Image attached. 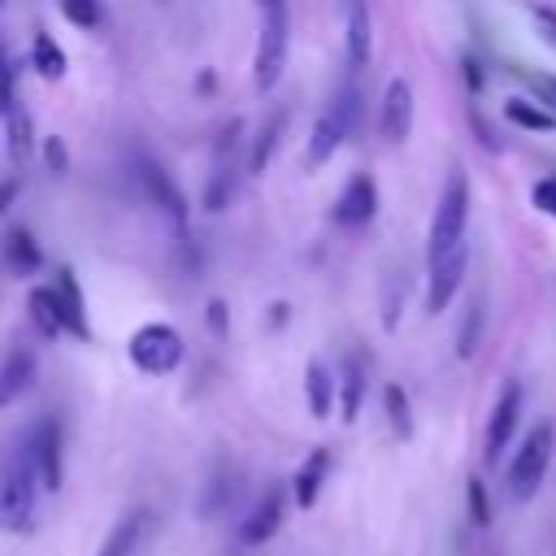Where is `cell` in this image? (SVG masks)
Listing matches in <instances>:
<instances>
[{
    "instance_id": "6da1fadb",
    "label": "cell",
    "mask_w": 556,
    "mask_h": 556,
    "mask_svg": "<svg viewBox=\"0 0 556 556\" xmlns=\"http://www.w3.org/2000/svg\"><path fill=\"white\" fill-rule=\"evenodd\" d=\"M465 222H469V182H465L460 169H452V178L439 195V208L430 217V239H426V261L430 265L465 243Z\"/></svg>"
},
{
    "instance_id": "7a4b0ae2",
    "label": "cell",
    "mask_w": 556,
    "mask_h": 556,
    "mask_svg": "<svg viewBox=\"0 0 556 556\" xmlns=\"http://www.w3.org/2000/svg\"><path fill=\"white\" fill-rule=\"evenodd\" d=\"M552 443H556L552 426H547V421H539V426L521 439L517 456L508 460L504 482H508V495H513L517 504H526V500H534V495H539V486H543V478H547V465H552Z\"/></svg>"
},
{
    "instance_id": "3957f363",
    "label": "cell",
    "mask_w": 556,
    "mask_h": 556,
    "mask_svg": "<svg viewBox=\"0 0 556 556\" xmlns=\"http://www.w3.org/2000/svg\"><path fill=\"white\" fill-rule=\"evenodd\" d=\"M35 456L30 447L9 456L4 473H0V526L4 530H30V517H35Z\"/></svg>"
},
{
    "instance_id": "277c9868",
    "label": "cell",
    "mask_w": 556,
    "mask_h": 556,
    "mask_svg": "<svg viewBox=\"0 0 556 556\" xmlns=\"http://www.w3.org/2000/svg\"><path fill=\"white\" fill-rule=\"evenodd\" d=\"M352 126H356V91H352V87H343V91L321 109V117L313 122V135H308V152H304V161H308V165H326V161L343 148V139L352 135Z\"/></svg>"
},
{
    "instance_id": "5b68a950",
    "label": "cell",
    "mask_w": 556,
    "mask_h": 556,
    "mask_svg": "<svg viewBox=\"0 0 556 556\" xmlns=\"http://www.w3.org/2000/svg\"><path fill=\"white\" fill-rule=\"evenodd\" d=\"M287 65V4L261 13V39H256V61H252V83L256 91H274Z\"/></svg>"
},
{
    "instance_id": "8992f818",
    "label": "cell",
    "mask_w": 556,
    "mask_h": 556,
    "mask_svg": "<svg viewBox=\"0 0 556 556\" xmlns=\"http://www.w3.org/2000/svg\"><path fill=\"white\" fill-rule=\"evenodd\" d=\"M130 361L143 369V374H174L182 365V339L178 330L152 321V326H139L130 334Z\"/></svg>"
},
{
    "instance_id": "52a82bcc",
    "label": "cell",
    "mask_w": 556,
    "mask_h": 556,
    "mask_svg": "<svg viewBox=\"0 0 556 556\" xmlns=\"http://www.w3.org/2000/svg\"><path fill=\"white\" fill-rule=\"evenodd\" d=\"M135 174H139L143 195H148L161 213H169V217H174V226L182 230V226H187V200H182L178 182H174V178H169L152 156H135Z\"/></svg>"
},
{
    "instance_id": "ba28073f",
    "label": "cell",
    "mask_w": 556,
    "mask_h": 556,
    "mask_svg": "<svg viewBox=\"0 0 556 556\" xmlns=\"http://www.w3.org/2000/svg\"><path fill=\"white\" fill-rule=\"evenodd\" d=\"M517 421H521V387L517 382H504L500 395H495L491 421H486V465H500L508 439L517 434Z\"/></svg>"
},
{
    "instance_id": "9c48e42d",
    "label": "cell",
    "mask_w": 556,
    "mask_h": 556,
    "mask_svg": "<svg viewBox=\"0 0 556 556\" xmlns=\"http://www.w3.org/2000/svg\"><path fill=\"white\" fill-rule=\"evenodd\" d=\"M378 130L387 143H404L413 130V87L404 78H391L382 91V109H378Z\"/></svg>"
},
{
    "instance_id": "30bf717a",
    "label": "cell",
    "mask_w": 556,
    "mask_h": 556,
    "mask_svg": "<svg viewBox=\"0 0 556 556\" xmlns=\"http://www.w3.org/2000/svg\"><path fill=\"white\" fill-rule=\"evenodd\" d=\"M465 265H469L465 243H460L456 252H447L443 261H434V265H430V282H426V313H443V308L452 304V295L460 291Z\"/></svg>"
},
{
    "instance_id": "8fae6325",
    "label": "cell",
    "mask_w": 556,
    "mask_h": 556,
    "mask_svg": "<svg viewBox=\"0 0 556 556\" xmlns=\"http://www.w3.org/2000/svg\"><path fill=\"white\" fill-rule=\"evenodd\" d=\"M374 213H378V187H374V178L369 174L348 178V187L334 200V222L339 226H365Z\"/></svg>"
},
{
    "instance_id": "7c38bea8",
    "label": "cell",
    "mask_w": 556,
    "mask_h": 556,
    "mask_svg": "<svg viewBox=\"0 0 556 556\" xmlns=\"http://www.w3.org/2000/svg\"><path fill=\"white\" fill-rule=\"evenodd\" d=\"M30 456H35V469H39V482L48 491L61 486V421L56 417H43L39 430L30 434Z\"/></svg>"
},
{
    "instance_id": "4fadbf2b",
    "label": "cell",
    "mask_w": 556,
    "mask_h": 556,
    "mask_svg": "<svg viewBox=\"0 0 556 556\" xmlns=\"http://www.w3.org/2000/svg\"><path fill=\"white\" fill-rule=\"evenodd\" d=\"M282 508H287L282 486H269V491L261 495V504H256V508L243 517V526H239L243 543H265V539H274L278 526H282Z\"/></svg>"
},
{
    "instance_id": "5bb4252c",
    "label": "cell",
    "mask_w": 556,
    "mask_h": 556,
    "mask_svg": "<svg viewBox=\"0 0 556 556\" xmlns=\"http://www.w3.org/2000/svg\"><path fill=\"white\" fill-rule=\"evenodd\" d=\"M52 291H56V308H61L65 330H70V334H78V339H87V334H91V321H87V300H83L78 278H74L70 269H61V274H56V282H52Z\"/></svg>"
},
{
    "instance_id": "9a60e30c",
    "label": "cell",
    "mask_w": 556,
    "mask_h": 556,
    "mask_svg": "<svg viewBox=\"0 0 556 556\" xmlns=\"http://www.w3.org/2000/svg\"><path fill=\"white\" fill-rule=\"evenodd\" d=\"M343 48H348V65L361 70L374 52V22L365 0H348V30H343Z\"/></svg>"
},
{
    "instance_id": "2e32d148",
    "label": "cell",
    "mask_w": 556,
    "mask_h": 556,
    "mask_svg": "<svg viewBox=\"0 0 556 556\" xmlns=\"http://www.w3.org/2000/svg\"><path fill=\"white\" fill-rule=\"evenodd\" d=\"M30 382H35V356L26 348H13L9 361L0 365V408L13 404Z\"/></svg>"
},
{
    "instance_id": "e0dca14e",
    "label": "cell",
    "mask_w": 556,
    "mask_h": 556,
    "mask_svg": "<svg viewBox=\"0 0 556 556\" xmlns=\"http://www.w3.org/2000/svg\"><path fill=\"white\" fill-rule=\"evenodd\" d=\"M326 469H330V452H326V447H317V452L300 465V473H295V504H300V508H313V500H317V491H321V482H326Z\"/></svg>"
},
{
    "instance_id": "ac0fdd59",
    "label": "cell",
    "mask_w": 556,
    "mask_h": 556,
    "mask_svg": "<svg viewBox=\"0 0 556 556\" xmlns=\"http://www.w3.org/2000/svg\"><path fill=\"white\" fill-rule=\"evenodd\" d=\"M0 117H4V135H9V156H13V161H30V152H35V130H30V117H26L22 100H17L13 109H4Z\"/></svg>"
},
{
    "instance_id": "d6986e66",
    "label": "cell",
    "mask_w": 556,
    "mask_h": 556,
    "mask_svg": "<svg viewBox=\"0 0 556 556\" xmlns=\"http://www.w3.org/2000/svg\"><path fill=\"white\" fill-rule=\"evenodd\" d=\"M143 530H148V517H143V513H126V517H122V521L113 526V534L104 539L100 556H130V552L139 547Z\"/></svg>"
},
{
    "instance_id": "ffe728a7",
    "label": "cell",
    "mask_w": 556,
    "mask_h": 556,
    "mask_svg": "<svg viewBox=\"0 0 556 556\" xmlns=\"http://www.w3.org/2000/svg\"><path fill=\"white\" fill-rule=\"evenodd\" d=\"M504 117H508L513 126H521V130H552V126H556V117H552L543 104H534V100H521V96L504 100Z\"/></svg>"
},
{
    "instance_id": "44dd1931",
    "label": "cell",
    "mask_w": 556,
    "mask_h": 556,
    "mask_svg": "<svg viewBox=\"0 0 556 556\" xmlns=\"http://www.w3.org/2000/svg\"><path fill=\"white\" fill-rule=\"evenodd\" d=\"M282 126H287V113H269V117H265V126L256 130V143H252V152H248V169H252V174H261V169L269 165V152H274V143H278Z\"/></svg>"
},
{
    "instance_id": "7402d4cb",
    "label": "cell",
    "mask_w": 556,
    "mask_h": 556,
    "mask_svg": "<svg viewBox=\"0 0 556 556\" xmlns=\"http://www.w3.org/2000/svg\"><path fill=\"white\" fill-rule=\"evenodd\" d=\"M304 391H308L313 417H326V413H330V400H334V382H330V374H326L321 361H313V365L304 369Z\"/></svg>"
},
{
    "instance_id": "603a6c76",
    "label": "cell",
    "mask_w": 556,
    "mask_h": 556,
    "mask_svg": "<svg viewBox=\"0 0 556 556\" xmlns=\"http://www.w3.org/2000/svg\"><path fill=\"white\" fill-rule=\"evenodd\" d=\"M30 65L43 74V78H61L65 74V52L56 48V39L48 30H35V48H30Z\"/></svg>"
},
{
    "instance_id": "cb8c5ba5",
    "label": "cell",
    "mask_w": 556,
    "mask_h": 556,
    "mask_svg": "<svg viewBox=\"0 0 556 556\" xmlns=\"http://www.w3.org/2000/svg\"><path fill=\"white\" fill-rule=\"evenodd\" d=\"M361 400H365V369H361V361H348V365H343V387H339L343 421H356Z\"/></svg>"
},
{
    "instance_id": "d4e9b609",
    "label": "cell",
    "mask_w": 556,
    "mask_h": 556,
    "mask_svg": "<svg viewBox=\"0 0 556 556\" xmlns=\"http://www.w3.org/2000/svg\"><path fill=\"white\" fill-rule=\"evenodd\" d=\"M4 261H9L17 274H30V269L39 265V248H35L30 230H9V239H4Z\"/></svg>"
},
{
    "instance_id": "484cf974",
    "label": "cell",
    "mask_w": 556,
    "mask_h": 556,
    "mask_svg": "<svg viewBox=\"0 0 556 556\" xmlns=\"http://www.w3.org/2000/svg\"><path fill=\"white\" fill-rule=\"evenodd\" d=\"M30 317L39 321V330H43V334H56V330H65V321H61V308H56V291H52V287H39V291H30Z\"/></svg>"
},
{
    "instance_id": "4316f807",
    "label": "cell",
    "mask_w": 556,
    "mask_h": 556,
    "mask_svg": "<svg viewBox=\"0 0 556 556\" xmlns=\"http://www.w3.org/2000/svg\"><path fill=\"white\" fill-rule=\"evenodd\" d=\"M382 404H387V417H391V430L400 434V439H408L413 434V413H408V395H404V387H387L382 391Z\"/></svg>"
},
{
    "instance_id": "83f0119b",
    "label": "cell",
    "mask_w": 556,
    "mask_h": 556,
    "mask_svg": "<svg viewBox=\"0 0 556 556\" xmlns=\"http://www.w3.org/2000/svg\"><path fill=\"white\" fill-rule=\"evenodd\" d=\"M478 339H482V300H478V304H469V313H465V321H460L456 356H460V361H469V356L478 352Z\"/></svg>"
},
{
    "instance_id": "f1b7e54d",
    "label": "cell",
    "mask_w": 556,
    "mask_h": 556,
    "mask_svg": "<svg viewBox=\"0 0 556 556\" xmlns=\"http://www.w3.org/2000/svg\"><path fill=\"white\" fill-rule=\"evenodd\" d=\"M61 13H65V22L91 30L100 22V0H61Z\"/></svg>"
},
{
    "instance_id": "f546056e",
    "label": "cell",
    "mask_w": 556,
    "mask_h": 556,
    "mask_svg": "<svg viewBox=\"0 0 556 556\" xmlns=\"http://www.w3.org/2000/svg\"><path fill=\"white\" fill-rule=\"evenodd\" d=\"M465 495H469V513H473V521H478V526H486V521H491V504H486V491H482V482H478V478H469Z\"/></svg>"
},
{
    "instance_id": "4dcf8cb0",
    "label": "cell",
    "mask_w": 556,
    "mask_h": 556,
    "mask_svg": "<svg viewBox=\"0 0 556 556\" xmlns=\"http://www.w3.org/2000/svg\"><path fill=\"white\" fill-rule=\"evenodd\" d=\"M17 104V78H13V65L0 61V113Z\"/></svg>"
},
{
    "instance_id": "1f68e13d",
    "label": "cell",
    "mask_w": 556,
    "mask_h": 556,
    "mask_svg": "<svg viewBox=\"0 0 556 556\" xmlns=\"http://www.w3.org/2000/svg\"><path fill=\"white\" fill-rule=\"evenodd\" d=\"M534 204H539L543 213H552V217H556V178H547V182H539V187H534Z\"/></svg>"
},
{
    "instance_id": "d6a6232c",
    "label": "cell",
    "mask_w": 556,
    "mask_h": 556,
    "mask_svg": "<svg viewBox=\"0 0 556 556\" xmlns=\"http://www.w3.org/2000/svg\"><path fill=\"white\" fill-rule=\"evenodd\" d=\"M17 191H22V182H17V178H0V213H9V208H13Z\"/></svg>"
},
{
    "instance_id": "836d02e7",
    "label": "cell",
    "mask_w": 556,
    "mask_h": 556,
    "mask_svg": "<svg viewBox=\"0 0 556 556\" xmlns=\"http://www.w3.org/2000/svg\"><path fill=\"white\" fill-rule=\"evenodd\" d=\"M534 22L543 26V35L556 43V9H534Z\"/></svg>"
},
{
    "instance_id": "e575fe53",
    "label": "cell",
    "mask_w": 556,
    "mask_h": 556,
    "mask_svg": "<svg viewBox=\"0 0 556 556\" xmlns=\"http://www.w3.org/2000/svg\"><path fill=\"white\" fill-rule=\"evenodd\" d=\"M43 152H48V165L61 174V169H65V152H61V139H48V143H43Z\"/></svg>"
},
{
    "instance_id": "d590c367",
    "label": "cell",
    "mask_w": 556,
    "mask_h": 556,
    "mask_svg": "<svg viewBox=\"0 0 556 556\" xmlns=\"http://www.w3.org/2000/svg\"><path fill=\"white\" fill-rule=\"evenodd\" d=\"M539 87H543V91H547V104H556V78H543V83H539Z\"/></svg>"
},
{
    "instance_id": "8d00e7d4",
    "label": "cell",
    "mask_w": 556,
    "mask_h": 556,
    "mask_svg": "<svg viewBox=\"0 0 556 556\" xmlns=\"http://www.w3.org/2000/svg\"><path fill=\"white\" fill-rule=\"evenodd\" d=\"M256 4H261V13H265V9H278V4H287V0H256Z\"/></svg>"
},
{
    "instance_id": "74e56055",
    "label": "cell",
    "mask_w": 556,
    "mask_h": 556,
    "mask_svg": "<svg viewBox=\"0 0 556 556\" xmlns=\"http://www.w3.org/2000/svg\"><path fill=\"white\" fill-rule=\"evenodd\" d=\"M0 4H4V0H0Z\"/></svg>"
}]
</instances>
